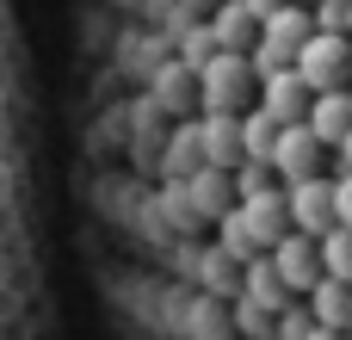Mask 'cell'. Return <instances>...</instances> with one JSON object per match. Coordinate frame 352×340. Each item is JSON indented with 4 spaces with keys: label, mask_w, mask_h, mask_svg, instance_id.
Masks as SVG:
<instances>
[{
    "label": "cell",
    "mask_w": 352,
    "mask_h": 340,
    "mask_svg": "<svg viewBox=\"0 0 352 340\" xmlns=\"http://www.w3.org/2000/svg\"><path fill=\"white\" fill-rule=\"evenodd\" d=\"M352 0H74L68 204L105 340H334L272 279L266 74Z\"/></svg>",
    "instance_id": "obj_1"
}]
</instances>
